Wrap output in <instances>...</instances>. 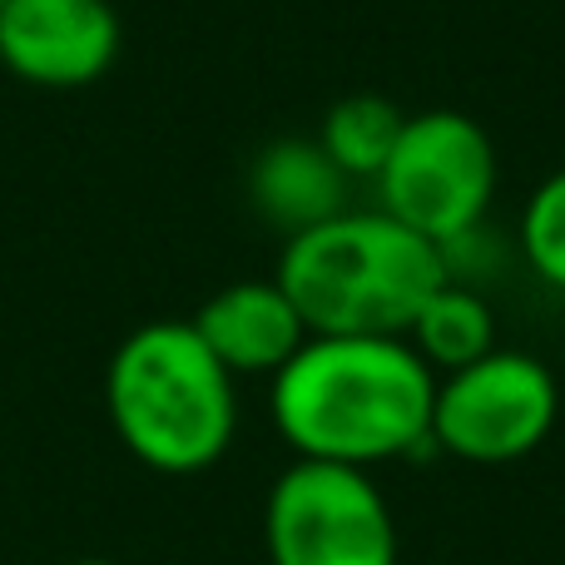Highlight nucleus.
Segmentation results:
<instances>
[{"mask_svg":"<svg viewBox=\"0 0 565 565\" xmlns=\"http://www.w3.org/2000/svg\"><path fill=\"white\" fill-rule=\"evenodd\" d=\"M194 332L234 377H274L282 362L312 338L278 278H244L218 288L194 312Z\"/></svg>","mask_w":565,"mask_h":565,"instance_id":"8","label":"nucleus"},{"mask_svg":"<svg viewBox=\"0 0 565 565\" xmlns=\"http://www.w3.org/2000/svg\"><path fill=\"white\" fill-rule=\"evenodd\" d=\"M125 45L109 0H6L0 65L35 89H85L105 79Z\"/></svg>","mask_w":565,"mask_h":565,"instance_id":"7","label":"nucleus"},{"mask_svg":"<svg viewBox=\"0 0 565 565\" xmlns=\"http://www.w3.org/2000/svg\"><path fill=\"white\" fill-rule=\"evenodd\" d=\"M264 546L268 565H397V521L367 471L292 457L268 487Z\"/></svg>","mask_w":565,"mask_h":565,"instance_id":"5","label":"nucleus"},{"mask_svg":"<svg viewBox=\"0 0 565 565\" xmlns=\"http://www.w3.org/2000/svg\"><path fill=\"white\" fill-rule=\"evenodd\" d=\"M521 254L546 288L565 292V169L541 179L521 209Z\"/></svg>","mask_w":565,"mask_h":565,"instance_id":"12","label":"nucleus"},{"mask_svg":"<svg viewBox=\"0 0 565 565\" xmlns=\"http://www.w3.org/2000/svg\"><path fill=\"white\" fill-rule=\"evenodd\" d=\"M65 565H115V561H95V556H89V561H65Z\"/></svg>","mask_w":565,"mask_h":565,"instance_id":"13","label":"nucleus"},{"mask_svg":"<svg viewBox=\"0 0 565 565\" xmlns=\"http://www.w3.org/2000/svg\"><path fill=\"white\" fill-rule=\"evenodd\" d=\"M556 417V372L516 348H491L471 367L437 377L431 392V441L471 467H511L531 457Z\"/></svg>","mask_w":565,"mask_h":565,"instance_id":"6","label":"nucleus"},{"mask_svg":"<svg viewBox=\"0 0 565 565\" xmlns=\"http://www.w3.org/2000/svg\"><path fill=\"white\" fill-rule=\"evenodd\" d=\"M431 392L407 338H308L274 372L268 412L292 457L372 471L431 441Z\"/></svg>","mask_w":565,"mask_h":565,"instance_id":"1","label":"nucleus"},{"mask_svg":"<svg viewBox=\"0 0 565 565\" xmlns=\"http://www.w3.org/2000/svg\"><path fill=\"white\" fill-rule=\"evenodd\" d=\"M234 382L238 377L204 348L194 322H145L105 367L109 427L139 467L159 477H199L234 447Z\"/></svg>","mask_w":565,"mask_h":565,"instance_id":"3","label":"nucleus"},{"mask_svg":"<svg viewBox=\"0 0 565 565\" xmlns=\"http://www.w3.org/2000/svg\"><path fill=\"white\" fill-rule=\"evenodd\" d=\"M402 115L387 95H348L322 115L318 145L348 179H377L402 139Z\"/></svg>","mask_w":565,"mask_h":565,"instance_id":"11","label":"nucleus"},{"mask_svg":"<svg viewBox=\"0 0 565 565\" xmlns=\"http://www.w3.org/2000/svg\"><path fill=\"white\" fill-rule=\"evenodd\" d=\"M407 342L431 372H457V367H471L477 358H487L497 348V312L491 302L481 298L477 288L467 282L447 278L427 302L417 308L407 328Z\"/></svg>","mask_w":565,"mask_h":565,"instance_id":"10","label":"nucleus"},{"mask_svg":"<svg viewBox=\"0 0 565 565\" xmlns=\"http://www.w3.org/2000/svg\"><path fill=\"white\" fill-rule=\"evenodd\" d=\"M497 179V145L477 119L461 109H422L407 115L397 149L372 184L382 194L377 209L437 248H451L487 224Z\"/></svg>","mask_w":565,"mask_h":565,"instance_id":"4","label":"nucleus"},{"mask_svg":"<svg viewBox=\"0 0 565 565\" xmlns=\"http://www.w3.org/2000/svg\"><path fill=\"white\" fill-rule=\"evenodd\" d=\"M274 278L312 338H407L451 274L441 248L387 209H342L282 244Z\"/></svg>","mask_w":565,"mask_h":565,"instance_id":"2","label":"nucleus"},{"mask_svg":"<svg viewBox=\"0 0 565 565\" xmlns=\"http://www.w3.org/2000/svg\"><path fill=\"white\" fill-rule=\"evenodd\" d=\"M348 184L352 179L322 154L318 139H274L248 169V199L258 218L288 238L338 218L348 209Z\"/></svg>","mask_w":565,"mask_h":565,"instance_id":"9","label":"nucleus"},{"mask_svg":"<svg viewBox=\"0 0 565 565\" xmlns=\"http://www.w3.org/2000/svg\"><path fill=\"white\" fill-rule=\"evenodd\" d=\"M0 6H6V0H0Z\"/></svg>","mask_w":565,"mask_h":565,"instance_id":"14","label":"nucleus"}]
</instances>
